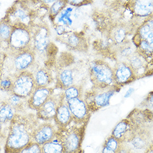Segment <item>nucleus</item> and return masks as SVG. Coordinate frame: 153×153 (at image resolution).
<instances>
[{
    "instance_id": "12",
    "label": "nucleus",
    "mask_w": 153,
    "mask_h": 153,
    "mask_svg": "<svg viewBox=\"0 0 153 153\" xmlns=\"http://www.w3.org/2000/svg\"><path fill=\"white\" fill-rule=\"evenodd\" d=\"M114 84L123 86L135 80L137 77L129 65L125 61H119L113 69Z\"/></svg>"
},
{
    "instance_id": "15",
    "label": "nucleus",
    "mask_w": 153,
    "mask_h": 153,
    "mask_svg": "<svg viewBox=\"0 0 153 153\" xmlns=\"http://www.w3.org/2000/svg\"><path fill=\"white\" fill-rule=\"evenodd\" d=\"M53 90L50 87L36 88L27 99L28 108L36 111L53 94Z\"/></svg>"
},
{
    "instance_id": "16",
    "label": "nucleus",
    "mask_w": 153,
    "mask_h": 153,
    "mask_svg": "<svg viewBox=\"0 0 153 153\" xmlns=\"http://www.w3.org/2000/svg\"><path fill=\"white\" fill-rule=\"evenodd\" d=\"M135 132L133 139L129 143L135 149H146L153 142L152 131L149 132L147 129L136 124Z\"/></svg>"
},
{
    "instance_id": "33",
    "label": "nucleus",
    "mask_w": 153,
    "mask_h": 153,
    "mask_svg": "<svg viewBox=\"0 0 153 153\" xmlns=\"http://www.w3.org/2000/svg\"><path fill=\"white\" fill-rule=\"evenodd\" d=\"M19 153H42L41 146L32 141L25 146Z\"/></svg>"
},
{
    "instance_id": "10",
    "label": "nucleus",
    "mask_w": 153,
    "mask_h": 153,
    "mask_svg": "<svg viewBox=\"0 0 153 153\" xmlns=\"http://www.w3.org/2000/svg\"><path fill=\"white\" fill-rule=\"evenodd\" d=\"M11 54L12 66L18 74L27 71L35 63L36 56L32 48Z\"/></svg>"
},
{
    "instance_id": "27",
    "label": "nucleus",
    "mask_w": 153,
    "mask_h": 153,
    "mask_svg": "<svg viewBox=\"0 0 153 153\" xmlns=\"http://www.w3.org/2000/svg\"><path fill=\"white\" fill-rule=\"evenodd\" d=\"M120 145L121 143L111 135L104 142L101 153H118Z\"/></svg>"
},
{
    "instance_id": "20",
    "label": "nucleus",
    "mask_w": 153,
    "mask_h": 153,
    "mask_svg": "<svg viewBox=\"0 0 153 153\" xmlns=\"http://www.w3.org/2000/svg\"><path fill=\"white\" fill-rule=\"evenodd\" d=\"M65 41L66 46L75 51H85L88 48L87 42L84 37L76 33L69 35L66 37Z\"/></svg>"
},
{
    "instance_id": "36",
    "label": "nucleus",
    "mask_w": 153,
    "mask_h": 153,
    "mask_svg": "<svg viewBox=\"0 0 153 153\" xmlns=\"http://www.w3.org/2000/svg\"><path fill=\"white\" fill-rule=\"evenodd\" d=\"M134 89H133V88H130V89L128 90V91L126 92V93L125 94L124 97L126 98V97H130L131 95V94H133V92H134Z\"/></svg>"
},
{
    "instance_id": "38",
    "label": "nucleus",
    "mask_w": 153,
    "mask_h": 153,
    "mask_svg": "<svg viewBox=\"0 0 153 153\" xmlns=\"http://www.w3.org/2000/svg\"><path fill=\"white\" fill-rule=\"evenodd\" d=\"M2 74H1V71H0V83H1V79H2Z\"/></svg>"
},
{
    "instance_id": "39",
    "label": "nucleus",
    "mask_w": 153,
    "mask_h": 153,
    "mask_svg": "<svg viewBox=\"0 0 153 153\" xmlns=\"http://www.w3.org/2000/svg\"><path fill=\"white\" fill-rule=\"evenodd\" d=\"M1 145H0V153H1Z\"/></svg>"
},
{
    "instance_id": "11",
    "label": "nucleus",
    "mask_w": 153,
    "mask_h": 153,
    "mask_svg": "<svg viewBox=\"0 0 153 153\" xmlns=\"http://www.w3.org/2000/svg\"><path fill=\"white\" fill-rule=\"evenodd\" d=\"M136 124L128 119L120 121L113 129L111 135L121 143L129 144L135 132Z\"/></svg>"
},
{
    "instance_id": "8",
    "label": "nucleus",
    "mask_w": 153,
    "mask_h": 153,
    "mask_svg": "<svg viewBox=\"0 0 153 153\" xmlns=\"http://www.w3.org/2000/svg\"><path fill=\"white\" fill-rule=\"evenodd\" d=\"M74 122L76 125H86L91 115L84 99L76 98L66 101Z\"/></svg>"
},
{
    "instance_id": "40",
    "label": "nucleus",
    "mask_w": 153,
    "mask_h": 153,
    "mask_svg": "<svg viewBox=\"0 0 153 153\" xmlns=\"http://www.w3.org/2000/svg\"><path fill=\"white\" fill-rule=\"evenodd\" d=\"M1 1H0V6H1Z\"/></svg>"
},
{
    "instance_id": "34",
    "label": "nucleus",
    "mask_w": 153,
    "mask_h": 153,
    "mask_svg": "<svg viewBox=\"0 0 153 153\" xmlns=\"http://www.w3.org/2000/svg\"><path fill=\"white\" fill-rule=\"evenodd\" d=\"M133 48L131 46L125 44V46H123L122 48H120L119 50V56L121 58L129 59V57L132 55L133 53Z\"/></svg>"
},
{
    "instance_id": "32",
    "label": "nucleus",
    "mask_w": 153,
    "mask_h": 153,
    "mask_svg": "<svg viewBox=\"0 0 153 153\" xmlns=\"http://www.w3.org/2000/svg\"><path fill=\"white\" fill-rule=\"evenodd\" d=\"M13 85V79L9 76L2 77L0 83V90L10 93L11 91Z\"/></svg>"
},
{
    "instance_id": "7",
    "label": "nucleus",
    "mask_w": 153,
    "mask_h": 153,
    "mask_svg": "<svg viewBox=\"0 0 153 153\" xmlns=\"http://www.w3.org/2000/svg\"><path fill=\"white\" fill-rule=\"evenodd\" d=\"M50 44V32L46 24L37 26L32 33V48L36 54L45 57L48 53Z\"/></svg>"
},
{
    "instance_id": "4",
    "label": "nucleus",
    "mask_w": 153,
    "mask_h": 153,
    "mask_svg": "<svg viewBox=\"0 0 153 153\" xmlns=\"http://www.w3.org/2000/svg\"><path fill=\"white\" fill-rule=\"evenodd\" d=\"M32 32L28 25L18 24L12 26L8 41L10 53H19L32 48Z\"/></svg>"
},
{
    "instance_id": "9",
    "label": "nucleus",
    "mask_w": 153,
    "mask_h": 153,
    "mask_svg": "<svg viewBox=\"0 0 153 153\" xmlns=\"http://www.w3.org/2000/svg\"><path fill=\"white\" fill-rule=\"evenodd\" d=\"M58 129L50 122L39 124L32 134V141L40 146L53 140L56 136Z\"/></svg>"
},
{
    "instance_id": "31",
    "label": "nucleus",
    "mask_w": 153,
    "mask_h": 153,
    "mask_svg": "<svg viewBox=\"0 0 153 153\" xmlns=\"http://www.w3.org/2000/svg\"><path fill=\"white\" fill-rule=\"evenodd\" d=\"M126 35L125 27L118 26L113 28L110 33V37L111 40L117 43H120L124 40Z\"/></svg>"
},
{
    "instance_id": "29",
    "label": "nucleus",
    "mask_w": 153,
    "mask_h": 153,
    "mask_svg": "<svg viewBox=\"0 0 153 153\" xmlns=\"http://www.w3.org/2000/svg\"><path fill=\"white\" fill-rule=\"evenodd\" d=\"M73 8L71 7H65L61 12L57 16V24L63 25L65 26H70L72 24L71 20V12Z\"/></svg>"
},
{
    "instance_id": "25",
    "label": "nucleus",
    "mask_w": 153,
    "mask_h": 153,
    "mask_svg": "<svg viewBox=\"0 0 153 153\" xmlns=\"http://www.w3.org/2000/svg\"><path fill=\"white\" fill-rule=\"evenodd\" d=\"M42 153H65L60 140L56 137L53 140L41 146Z\"/></svg>"
},
{
    "instance_id": "5",
    "label": "nucleus",
    "mask_w": 153,
    "mask_h": 153,
    "mask_svg": "<svg viewBox=\"0 0 153 153\" xmlns=\"http://www.w3.org/2000/svg\"><path fill=\"white\" fill-rule=\"evenodd\" d=\"M90 77L94 88H106L115 85L113 68L104 61H93L90 68Z\"/></svg>"
},
{
    "instance_id": "41",
    "label": "nucleus",
    "mask_w": 153,
    "mask_h": 153,
    "mask_svg": "<svg viewBox=\"0 0 153 153\" xmlns=\"http://www.w3.org/2000/svg\"><path fill=\"white\" fill-rule=\"evenodd\" d=\"M1 102H0V104H1Z\"/></svg>"
},
{
    "instance_id": "3",
    "label": "nucleus",
    "mask_w": 153,
    "mask_h": 153,
    "mask_svg": "<svg viewBox=\"0 0 153 153\" xmlns=\"http://www.w3.org/2000/svg\"><path fill=\"white\" fill-rule=\"evenodd\" d=\"M119 89L115 85L106 88H94L87 91L84 100L91 113L97 112L109 104L113 95Z\"/></svg>"
},
{
    "instance_id": "24",
    "label": "nucleus",
    "mask_w": 153,
    "mask_h": 153,
    "mask_svg": "<svg viewBox=\"0 0 153 153\" xmlns=\"http://www.w3.org/2000/svg\"><path fill=\"white\" fill-rule=\"evenodd\" d=\"M6 101L12 106L17 114L22 113L25 111L27 105V99L17 97L13 94H10Z\"/></svg>"
},
{
    "instance_id": "1",
    "label": "nucleus",
    "mask_w": 153,
    "mask_h": 153,
    "mask_svg": "<svg viewBox=\"0 0 153 153\" xmlns=\"http://www.w3.org/2000/svg\"><path fill=\"white\" fill-rule=\"evenodd\" d=\"M38 120L32 114H16L10 123L4 153H19L32 142V134L39 124Z\"/></svg>"
},
{
    "instance_id": "35",
    "label": "nucleus",
    "mask_w": 153,
    "mask_h": 153,
    "mask_svg": "<svg viewBox=\"0 0 153 153\" xmlns=\"http://www.w3.org/2000/svg\"><path fill=\"white\" fill-rule=\"evenodd\" d=\"M144 153H153V144L149 145V146L145 149V152Z\"/></svg>"
},
{
    "instance_id": "17",
    "label": "nucleus",
    "mask_w": 153,
    "mask_h": 153,
    "mask_svg": "<svg viewBox=\"0 0 153 153\" xmlns=\"http://www.w3.org/2000/svg\"><path fill=\"white\" fill-rule=\"evenodd\" d=\"M128 64L132 69L135 76H143L148 66V62L145 57L143 56L138 52L133 53L129 57Z\"/></svg>"
},
{
    "instance_id": "22",
    "label": "nucleus",
    "mask_w": 153,
    "mask_h": 153,
    "mask_svg": "<svg viewBox=\"0 0 153 153\" xmlns=\"http://www.w3.org/2000/svg\"><path fill=\"white\" fill-rule=\"evenodd\" d=\"M130 6L134 14L139 16H146L153 12V1H134Z\"/></svg>"
},
{
    "instance_id": "21",
    "label": "nucleus",
    "mask_w": 153,
    "mask_h": 153,
    "mask_svg": "<svg viewBox=\"0 0 153 153\" xmlns=\"http://www.w3.org/2000/svg\"><path fill=\"white\" fill-rule=\"evenodd\" d=\"M134 43L144 41L153 45V20L146 21L139 28L134 36Z\"/></svg>"
},
{
    "instance_id": "28",
    "label": "nucleus",
    "mask_w": 153,
    "mask_h": 153,
    "mask_svg": "<svg viewBox=\"0 0 153 153\" xmlns=\"http://www.w3.org/2000/svg\"><path fill=\"white\" fill-rule=\"evenodd\" d=\"M12 26L8 22L4 19L0 22V42H6L8 41L12 31Z\"/></svg>"
},
{
    "instance_id": "18",
    "label": "nucleus",
    "mask_w": 153,
    "mask_h": 153,
    "mask_svg": "<svg viewBox=\"0 0 153 153\" xmlns=\"http://www.w3.org/2000/svg\"><path fill=\"white\" fill-rule=\"evenodd\" d=\"M33 74L36 88L49 87L53 82V79L52 74L46 68H40L37 69Z\"/></svg>"
},
{
    "instance_id": "26",
    "label": "nucleus",
    "mask_w": 153,
    "mask_h": 153,
    "mask_svg": "<svg viewBox=\"0 0 153 153\" xmlns=\"http://www.w3.org/2000/svg\"><path fill=\"white\" fill-rule=\"evenodd\" d=\"M65 100H69L73 99L81 98L84 99V91L83 88L80 85H73L68 89L65 90L62 92Z\"/></svg>"
},
{
    "instance_id": "23",
    "label": "nucleus",
    "mask_w": 153,
    "mask_h": 153,
    "mask_svg": "<svg viewBox=\"0 0 153 153\" xmlns=\"http://www.w3.org/2000/svg\"><path fill=\"white\" fill-rule=\"evenodd\" d=\"M17 114L15 109L6 100L0 104V121L2 124L10 123Z\"/></svg>"
},
{
    "instance_id": "14",
    "label": "nucleus",
    "mask_w": 153,
    "mask_h": 153,
    "mask_svg": "<svg viewBox=\"0 0 153 153\" xmlns=\"http://www.w3.org/2000/svg\"><path fill=\"white\" fill-rule=\"evenodd\" d=\"M53 120L58 129L66 128L73 122L71 114L66 101L65 100L62 92L61 93L60 100L57 106Z\"/></svg>"
},
{
    "instance_id": "37",
    "label": "nucleus",
    "mask_w": 153,
    "mask_h": 153,
    "mask_svg": "<svg viewBox=\"0 0 153 153\" xmlns=\"http://www.w3.org/2000/svg\"><path fill=\"white\" fill-rule=\"evenodd\" d=\"M2 124L1 123V121H0V134L1 133V131H2Z\"/></svg>"
},
{
    "instance_id": "30",
    "label": "nucleus",
    "mask_w": 153,
    "mask_h": 153,
    "mask_svg": "<svg viewBox=\"0 0 153 153\" xmlns=\"http://www.w3.org/2000/svg\"><path fill=\"white\" fill-rule=\"evenodd\" d=\"M67 4V1H56L53 2L49 10L50 19L52 20H55L57 16L66 7Z\"/></svg>"
},
{
    "instance_id": "2",
    "label": "nucleus",
    "mask_w": 153,
    "mask_h": 153,
    "mask_svg": "<svg viewBox=\"0 0 153 153\" xmlns=\"http://www.w3.org/2000/svg\"><path fill=\"white\" fill-rule=\"evenodd\" d=\"M86 125H73L58 129L56 137L63 146L65 153H80Z\"/></svg>"
},
{
    "instance_id": "19",
    "label": "nucleus",
    "mask_w": 153,
    "mask_h": 153,
    "mask_svg": "<svg viewBox=\"0 0 153 153\" xmlns=\"http://www.w3.org/2000/svg\"><path fill=\"white\" fill-rule=\"evenodd\" d=\"M74 85L73 71L70 69H63L59 71L56 75V88L62 90L68 89Z\"/></svg>"
},
{
    "instance_id": "13",
    "label": "nucleus",
    "mask_w": 153,
    "mask_h": 153,
    "mask_svg": "<svg viewBox=\"0 0 153 153\" xmlns=\"http://www.w3.org/2000/svg\"><path fill=\"white\" fill-rule=\"evenodd\" d=\"M61 93L53 94L40 108L36 110V116L39 120L44 121H51L53 120L57 106L60 100Z\"/></svg>"
},
{
    "instance_id": "6",
    "label": "nucleus",
    "mask_w": 153,
    "mask_h": 153,
    "mask_svg": "<svg viewBox=\"0 0 153 153\" xmlns=\"http://www.w3.org/2000/svg\"><path fill=\"white\" fill-rule=\"evenodd\" d=\"M36 88L33 73L27 70L15 75L13 79L12 89L10 94L28 99Z\"/></svg>"
}]
</instances>
